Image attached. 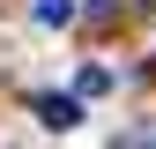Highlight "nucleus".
I'll list each match as a JSON object with an SVG mask.
<instances>
[{
    "label": "nucleus",
    "mask_w": 156,
    "mask_h": 149,
    "mask_svg": "<svg viewBox=\"0 0 156 149\" xmlns=\"http://www.w3.org/2000/svg\"><path fill=\"white\" fill-rule=\"evenodd\" d=\"M30 112H37V119L52 127V134H60V127H74V119H82V104H74V97H37Z\"/></svg>",
    "instance_id": "nucleus-1"
},
{
    "label": "nucleus",
    "mask_w": 156,
    "mask_h": 149,
    "mask_svg": "<svg viewBox=\"0 0 156 149\" xmlns=\"http://www.w3.org/2000/svg\"><path fill=\"white\" fill-rule=\"evenodd\" d=\"M104 89H112L104 67H82V74H74V97H104Z\"/></svg>",
    "instance_id": "nucleus-2"
},
{
    "label": "nucleus",
    "mask_w": 156,
    "mask_h": 149,
    "mask_svg": "<svg viewBox=\"0 0 156 149\" xmlns=\"http://www.w3.org/2000/svg\"><path fill=\"white\" fill-rule=\"evenodd\" d=\"M67 15H74V8H67V0H37V23H45V30H60V23H67Z\"/></svg>",
    "instance_id": "nucleus-3"
}]
</instances>
